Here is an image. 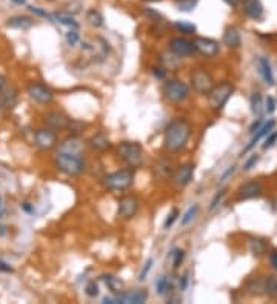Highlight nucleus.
Returning a JSON list of instances; mask_svg holds the SVG:
<instances>
[{"instance_id": "1", "label": "nucleus", "mask_w": 277, "mask_h": 304, "mask_svg": "<svg viewBox=\"0 0 277 304\" xmlns=\"http://www.w3.org/2000/svg\"><path fill=\"white\" fill-rule=\"evenodd\" d=\"M190 137H191V126L188 121L182 118L174 120L168 125L165 131V137H163L165 149L170 152H179L188 143Z\"/></svg>"}, {"instance_id": "2", "label": "nucleus", "mask_w": 277, "mask_h": 304, "mask_svg": "<svg viewBox=\"0 0 277 304\" xmlns=\"http://www.w3.org/2000/svg\"><path fill=\"white\" fill-rule=\"evenodd\" d=\"M56 168L68 177L80 175L85 171V160L79 154H70V152H59L56 156Z\"/></svg>"}, {"instance_id": "3", "label": "nucleus", "mask_w": 277, "mask_h": 304, "mask_svg": "<svg viewBox=\"0 0 277 304\" xmlns=\"http://www.w3.org/2000/svg\"><path fill=\"white\" fill-rule=\"evenodd\" d=\"M134 181V171L133 169H120L113 174H108L103 178V186L111 192H122L127 191Z\"/></svg>"}, {"instance_id": "4", "label": "nucleus", "mask_w": 277, "mask_h": 304, "mask_svg": "<svg viewBox=\"0 0 277 304\" xmlns=\"http://www.w3.org/2000/svg\"><path fill=\"white\" fill-rule=\"evenodd\" d=\"M119 157L130 168H139L143 163V147L137 141H123L117 146Z\"/></svg>"}, {"instance_id": "5", "label": "nucleus", "mask_w": 277, "mask_h": 304, "mask_svg": "<svg viewBox=\"0 0 277 304\" xmlns=\"http://www.w3.org/2000/svg\"><path fill=\"white\" fill-rule=\"evenodd\" d=\"M188 86L185 85L182 80H168L163 85V96L168 102L171 103H182L188 99Z\"/></svg>"}, {"instance_id": "6", "label": "nucleus", "mask_w": 277, "mask_h": 304, "mask_svg": "<svg viewBox=\"0 0 277 304\" xmlns=\"http://www.w3.org/2000/svg\"><path fill=\"white\" fill-rule=\"evenodd\" d=\"M233 91H234L233 85L227 83V82L220 83L217 86H212V89L208 93L209 94V106L215 111L222 109L227 105V102L230 100Z\"/></svg>"}, {"instance_id": "7", "label": "nucleus", "mask_w": 277, "mask_h": 304, "mask_svg": "<svg viewBox=\"0 0 277 304\" xmlns=\"http://www.w3.org/2000/svg\"><path fill=\"white\" fill-rule=\"evenodd\" d=\"M82 51L86 52L88 57H91L92 62L100 63V62H103V60L108 57L109 46H108V43L103 39L97 37V39L92 40V43H88V42L82 43Z\"/></svg>"}, {"instance_id": "8", "label": "nucleus", "mask_w": 277, "mask_h": 304, "mask_svg": "<svg viewBox=\"0 0 277 304\" xmlns=\"http://www.w3.org/2000/svg\"><path fill=\"white\" fill-rule=\"evenodd\" d=\"M191 85L199 94H208L214 86V80L208 71L197 68L191 74Z\"/></svg>"}, {"instance_id": "9", "label": "nucleus", "mask_w": 277, "mask_h": 304, "mask_svg": "<svg viewBox=\"0 0 277 304\" xmlns=\"http://www.w3.org/2000/svg\"><path fill=\"white\" fill-rule=\"evenodd\" d=\"M26 93H28V96L31 99H33L39 105H49L52 102V99H54L52 91L48 86L42 85V83H31V85H28Z\"/></svg>"}, {"instance_id": "10", "label": "nucleus", "mask_w": 277, "mask_h": 304, "mask_svg": "<svg viewBox=\"0 0 277 304\" xmlns=\"http://www.w3.org/2000/svg\"><path fill=\"white\" fill-rule=\"evenodd\" d=\"M139 210V200L136 197H123L119 200V207H117V215L123 220H131L136 217Z\"/></svg>"}, {"instance_id": "11", "label": "nucleus", "mask_w": 277, "mask_h": 304, "mask_svg": "<svg viewBox=\"0 0 277 304\" xmlns=\"http://www.w3.org/2000/svg\"><path fill=\"white\" fill-rule=\"evenodd\" d=\"M170 49L174 55H177L179 58H183V57H190L194 54L196 48H194V43L183 39V37H174L170 40Z\"/></svg>"}, {"instance_id": "12", "label": "nucleus", "mask_w": 277, "mask_h": 304, "mask_svg": "<svg viewBox=\"0 0 277 304\" xmlns=\"http://www.w3.org/2000/svg\"><path fill=\"white\" fill-rule=\"evenodd\" d=\"M45 121L46 125L51 126L52 129H68L71 128L73 120L60 111H51L45 115Z\"/></svg>"}, {"instance_id": "13", "label": "nucleus", "mask_w": 277, "mask_h": 304, "mask_svg": "<svg viewBox=\"0 0 277 304\" xmlns=\"http://www.w3.org/2000/svg\"><path fill=\"white\" fill-rule=\"evenodd\" d=\"M194 48L197 52H200L205 57H214L220 52V46L219 43L212 40V39H206V37H197L194 42Z\"/></svg>"}, {"instance_id": "14", "label": "nucleus", "mask_w": 277, "mask_h": 304, "mask_svg": "<svg viewBox=\"0 0 277 304\" xmlns=\"http://www.w3.org/2000/svg\"><path fill=\"white\" fill-rule=\"evenodd\" d=\"M34 141H36L37 147H40L43 150H49L57 144V135L51 129H45V128L37 129L34 132Z\"/></svg>"}, {"instance_id": "15", "label": "nucleus", "mask_w": 277, "mask_h": 304, "mask_svg": "<svg viewBox=\"0 0 277 304\" xmlns=\"http://www.w3.org/2000/svg\"><path fill=\"white\" fill-rule=\"evenodd\" d=\"M193 174H194V165L187 163V165H182L176 169L173 180L179 188H185L187 185H190V181L193 180Z\"/></svg>"}, {"instance_id": "16", "label": "nucleus", "mask_w": 277, "mask_h": 304, "mask_svg": "<svg viewBox=\"0 0 277 304\" xmlns=\"http://www.w3.org/2000/svg\"><path fill=\"white\" fill-rule=\"evenodd\" d=\"M117 296V302L123 304H142L148 299V290L146 289H134L130 292H122Z\"/></svg>"}, {"instance_id": "17", "label": "nucleus", "mask_w": 277, "mask_h": 304, "mask_svg": "<svg viewBox=\"0 0 277 304\" xmlns=\"http://www.w3.org/2000/svg\"><path fill=\"white\" fill-rule=\"evenodd\" d=\"M242 11L245 16H248L253 20H262L263 19V5L260 0H240Z\"/></svg>"}, {"instance_id": "18", "label": "nucleus", "mask_w": 277, "mask_h": 304, "mask_svg": "<svg viewBox=\"0 0 277 304\" xmlns=\"http://www.w3.org/2000/svg\"><path fill=\"white\" fill-rule=\"evenodd\" d=\"M263 192V188L257 181H250V183H245L239 188V198L240 200H251L260 197Z\"/></svg>"}, {"instance_id": "19", "label": "nucleus", "mask_w": 277, "mask_h": 304, "mask_svg": "<svg viewBox=\"0 0 277 304\" xmlns=\"http://www.w3.org/2000/svg\"><path fill=\"white\" fill-rule=\"evenodd\" d=\"M17 103V91L16 88H2L0 89V105L4 109H13Z\"/></svg>"}, {"instance_id": "20", "label": "nucleus", "mask_w": 277, "mask_h": 304, "mask_svg": "<svg viewBox=\"0 0 277 304\" xmlns=\"http://www.w3.org/2000/svg\"><path fill=\"white\" fill-rule=\"evenodd\" d=\"M257 68H259V72L263 77L265 83L272 86L274 85V75H272V69H271V65H269L266 57H259L257 58Z\"/></svg>"}, {"instance_id": "21", "label": "nucleus", "mask_w": 277, "mask_h": 304, "mask_svg": "<svg viewBox=\"0 0 277 304\" xmlns=\"http://www.w3.org/2000/svg\"><path fill=\"white\" fill-rule=\"evenodd\" d=\"M83 150V144H82V140L77 138V137H71V138H67L64 143L60 144V152H70V154H79Z\"/></svg>"}, {"instance_id": "22", "label": "nucleus", "mask_w": 277, "mask_h": 304, "mask_svg": "<svg viewBox=\"0 0 277 304\" xmlns=\"http://www.w3.org/2000/svg\"><path fill=\"white\" fill-rule=\"evenodd\" d=\"M33 25H34V20L28 16H14V17L8 19V22H7V26L14 28V29H29Z\"/></svg>"}, {"instance_id": "23", "label": "nucleus", "mask_w": 277, "mask_h": 304, "mask_svg": "<svg viewBox=\"0 0 277 304\" xmlns=\"http://www.w3.org/2000/svg\"><path fill=\"white\" fill-rule=\"evenodd\" d=\"M274 125H275V120H269L268 123H265L262 128H259L257 129V134L251 138V141H250V144L245 147V150L243 152H248V150H251L254 146H256V143L262 138V137H265V135H268L271 131H272V128H274Z\"/></svg>"}, {"instance_id": "24", "label": "nucleus", "mask_w": 277, "mask_h": 304, "mask_svg": "<svg viewBox=\"0 0 277 304\" xmlns=\"http://www.w3.org/2000/svg\"><path fill=\"white\" fill-rule=\"evenodd\" d=\"M240 42H242V37L236 28H228L224 33V43L228 48H237V46H240Z\"/></svg>"}, {"instance_id": "25", "label": "nucleus", "mask_w": 277, "mask_h": 304, "mask_svg": "<svg viewBox=\"0 0 277 304\" xmlns=\"http://www.w3.org/2000/svg\"><path fill=\"white\" fill-rule=\"evenodd\" d=\"M100 280L106 284V287L114 293V295H120L123 292V281L117 277L113 275H102Z\"/></svg>"}, {"instance_id": "26", "label": "nucleus", "mask_w": 277, "mask_h": 304, "mask_svg": "<svg viewBox=\"0 0 277 304\" xmlns=\"http://www.w3.org/2000/svg\"><path fill=\"white\" fill-rule=\"evenodd\" d=\"M52 20L60 23V25H65V26H70V28H77V22L74 20V16L70 14V13H54L52 14Z\"/></svg>"}, {"instance_id": "27", "label": "nucleus", "mask_w": 277, "mask_h": 304, "mask_svg": "<svg viewBox=\"0 0 277 304\" xmlns=\"http://www.w3.org/2000/svg\"><path fill=\"white\" fill-rule=\"evenodd\" d=\"M89 146H91L92 149H96V150H106L111 144H109V140H108L106 135H103V134H96L94 137L89 140Z\"/></svg>"}, {"instance_id": "28", "label": "nucleus", "mask_w": 277, "mask_h": 304, "mask_svg": "<svg viewBox=\"0 0 277 304\" xmlns=\"http://www.w3.org/2000/svg\"><path fill=\"white\" fill-rule=\"evenodd\" d=\"M86 22L88 25H91L92 28H100L103 25V16L100 14V11L97 10H89L86 13Z\"/></svg>"}, {"instance_id": "29", "label": "nucleus", "mask_w": 277, "mask_h": 304, "mask_svg": "<svg viewBox=\"0 0 277 304\" xmlns=\"http://www.w3.org/2000/svg\"><path fill=\"white\" fill-rule=\"evenodd\" d=\"M199 4V0H174V5L182 13H191Z\"/></svg>"}, {"instance_id": "30", "label": "nucleus", "mask_w": 277, "mask_h": 304, "mask_svg": "<svg viewBox=\"0 0 277 304\" xmlns=\"http://www.w3.org/2000/svg\"><path fill=\"white\" fill-rule=\"evenodd\" d=\"M263 290L268 296L277 299V277H269L265 283H263Z\"/></svg>"}, {"instance_id": "31", "label": "nucleus", "mask_w": 277, "mask_h": 304, "mask_svg": "<svg viewBox=\"0 0 277 304\" xmlns=\"http://www.w3.org/2000/svg\"><path fill=\"white\" fill-rule=\"evenodd\" d=\"M197 214H199V204L191 206V207L183 214V217H182V226H188V224H191V223L194 221V218H196Z\"/></svg>"}, {"instance_id": "32", "label": "nucleus", "mask_w": 277, "mask_h": 304, "mask_svg": "<svg viewBox=\"0 0 277 304\" xmlns=\"http://www.w3.org/2000/svg\"><path fill=\"white\" fill-rule=\"evenodd\" d=\"M168 290H171V283L168 281L167 277H160L156 280V292L159 295H165Z\"/></svg>"}, {"instance_id": "33", "label": "nucleus", "mask_w": 277, "mask_h": 304, "mask_svg": "<svg viewBox=\"0 0 277 304\" xmlns=\"http://www.w3.org/2000/svg\"><path fill=\"white\" fill-rule=\"evenodd\" d=\"M251 111H253V114L254 115H259L260 114V111H262V97H260V94L259 93H254L253 96H251Z\"/></svg>"}, {"instance_id": "34", "label": "nucleus", "mask_w": 277, "mask_h": 304, "mask_svg": "<svg viewBox=\"0 0 277 304\" xmlns=\"http://www.w3.org/2000/svg\"><path fill=\"white\" fill-rule=\"evenodd\" d=\"M65 39H67V43L73 48V46H76L79 42H80V36H79V31H77V28H71L70 31L65 34Z\"/></svg>"}, {"instance_id": "35", "label": "nucleus", "mask_w": 277, "mask_h": 304, "mask_svg": "<svg viewBox=\"0 0 277 304\" xmlns=\"http://www.w3.org/2000/svg\"><path fill=\"white\" fill-rule=\"evenodd\" d=\"M180 33H183V34H194L196 33V25H193V23H187V22H177L176 25H174Z\"/></svg>"}, {"instance_id": "36", "label": "nucleus", "mask_w": 277, "mask_h": 304, "mask_svg": "<svg viewBox=\"0 0 277 304\" xmlns=\"http://www.w3.org/2000/svg\"><path fill=\"white\" fill-rule=\"evenodd\" d=\"M171 260H173V267H174V269L180 267L182 261L185 260V252L180 251V249L173 251V252H171Z\"/></svg>"}, {"instance_id": "37", "label": "nucleus", "mask_w": 277, "mask_h": 304, "mask_svg": "<svg viewBox=\"0 0 277 304\" xmlns=\"http://www.w3.org/2000/svg\"><path fill=\"white\" fill-rule=\"evenodd\" d=\"M85 293L89 296V298H96L99 295V286L96 281H89L85 287Z\"/></svg>"}, {"instance_id": "38", "label": "nucleus", "mask_w": 277, "mask_h": 304, "mask_svg": "<svg viewBox=\"0 0 277 304\" xmlns=\"http://www.w3.org/2000/svg\"><path fill=\"white\" fill-rule=\"evenodd\" d=\"M250 249H251V252H253L254 255H260V254H263V251H265V245H263L262 241H259V240H251Z\"/></svg>"}, {"instance_id": "39", "label": "nucleus", "mask_w": 277, "mask_h": 304, "mask_svg": "<svg viewBox=\"0 0 277 304\" xmlns=\"http://www.w3.org/2000/svg\"><path fill=\"white\" fill-rule=\"evenodd\" d=\"M152 264H154V260H152V258H148L146 263H145V266H143V269H142V272H140V275H139V281H143V280L148 277L149 270L152 269Z\"/></svg>"}, {"instance_id": "40", "label": "nucleus", "mask_w": 277, "mask_h": 304, "mask_svg": "<svg viewBox=\"0 0 277 304\" xmlns=\"http://www.w3.org/2000/svg\"><path fill=\"white\" fill-rule=\"evenodd\" d=\"M177 217H179V210H177V209H173L171 214H168V217H167V220H165L163 227H165V229H170V227L174 224V221L177 220Z\"/></svg>"}, {"instance_id": "41", "label": "nucleus", "mask_w": 277, "mask_h": 304, "mask_svg": "<svg viewBox=\"0 0 277 304\" xmlns=\"http://www.w3.org/2000/svg\"><path fill=\"white\" fill-rule=\"evenodd\" d=\"M29 8V11L31 13H34L36 16H40V17H46V19H49L51 22H52V16H49L46 11H43V10H40L39 7H28Z\"/></svg>"}, {"instance_id": "42", "label": "nucleus", "mask_w": 277, "mask_h": 304, "mask_svg": "<svg viewBox=\"0 0 277 304\" xmlns=\"http://www.w3.org/2000/svg\"><path fill=\"white\" fill-rule=\"evenodd\" d=\"M265 105H266V106H265V111H266L268 114H272V112L275 111V100H274L272 97H268Z\"/></svg>"}, {"instance_id": "43", "label": "nucleus", "mask_w": 277, "mask_h": 304, "mask_svg": "<svg viewBox=\"0 0 277 304\" xmlns=\"http://www.w3.org/2000/svg\"><path fill=\"white\" fill-rule=\"evenodd\" d=\"M257 162H259V156H257V154H254V156H253V157H251V159H250L248 162L245 163L243 169H245V171H250V169H253V166H254V165H256Z\"/></svg>"}, {"instance_id": "44", "label": "nucleus", "mask_w": 277, "mask_h": 304, "mask_svg": "<svg viewBox=\"0 0 277 304\" xmlns=\"http://www.w3.org/2000/svg\"><path fill=\"white\" fill-rule=\"evenodd\" d=\"M275 140H277V132H272V134H269V137L265 140V143H263V149H268V147H271L274 143H275Z\"/></svg>"}, {"instance_id": "45", "label": "nucleus", "mask_w": 277, "mask_h": 304, "mask_svg": "<svg viewBox=\"0 0 277 304\" xmlns=\"http://www.w3.org/2000/svg\"><path fill=\"white\" fill-rule=\"evenodd\" d=\"M224 195H225V191H220L219 194H215V197L212 198V201H211V204H209V209L217 207V203H220V200H222Z\"/></svg>"}, {"instance_id": "46", "label": "nucleus", "mask_w": 277, "mask_h": 304, "mask_svg": "<svg viewBox=\"0 0 277 304\" xmlns=\"http://www.w3.org/2000/svg\"><path fill=\"white\" fill-rule=\"evenodd\" d=\"M0 272H5V273H10V272H13V267L8 264V263H5V261H2L0 260Z\"/></svg>"}, {"instance_id": "47", "label": "nucleus", "mask_w": 277, "mask_h": 304, "mask_svg": "<svg viewBox=\"0 0 277 304\" xmlns=\"http://www.w3.org/2000/svg\"><path fill=\"white\" fill-rule=\"evenodd\" d=\"M269 263H271V266L277 270V251H272V252L269 254Z\"/></svg>"}, {"instance_id": "48", "label": "nucleus", "mask_w": 277, "mask_h": 304, "mask_svg": "<svg viewBox=\"0 0 277 304\" xmlns=\"http://www.w3.org/2000/svg\"><path fill=\"white\" fill-rule=\"evenodd\" d=\"M234 169H236L234 166H230V168L227 169V172H225V174H224V175L220 177V181H225V180H227V178H228V177H230V175H231V174L234 172Z\"/></svg>"}, {"instance_id": "49", "label": "nucleus", "mask_w": 277, "mask_h": 304, "mask_svg": "<svg viewBox=\"0 0 277 304\" xmlns=\"http://www.w3.org/2000/svg\"><path fill=\"white\" fill-rule=\"evenodd\" d=\"M262 121H263L262 118H259L257 121H254V123H253V126L250 128V132H256V131H257L259 128H260V125H262Z\"/></svg>"}, {"instance_id": "50", "label": "nucleus", "mask_w": 277, "mask_h": 304, "mask_svg": "<svg viewBox=\"0 0 277 304\" xmlns=\"http://www.w3.org/2000/svg\"><path fill=\"white\" fill-rule=\"evenodd\" d=\"M187 283H188V277H187V275H183V280L180 281V289H182V290L187 289Z\"/></svg>"}, {"instance_id": "51", "label": "nucleus", "mask_w": 277, "mask_h": 304, "mask_svg": "<svg viewBox=\"0 0 277 304\" xmlns=\"http://www.w3.org/2000/svg\"><path fill=\"white\" fill-rule=\"evenodd\" d=\"M225 2H227L230 7H233V8H234V7H237V5L240 4V0H225Z\"/></svg>"}, {"instance_id": "52", "label": "nucleus", "mask_w": 277, "mask_h": 304, "mask_svg": "<svg viewBox=\"0 0 277 304\" xmlns=\"http://www.w3.org/2000/svg\"><path fill=\"white\" fill-rule=\"evenodd\" d=\"M22 207H23L26 212H33V207L29 206V203H23V204H22Z\"/></svg>"}, {"instance_id": "53", "label": "nucleus", "mask_w": 277, "mask_h": 304, "mask_svg": "<svg viewBox=\"0 0 277 304\" xmlns=\"http://www.w3.org/2000/svg\"><path fill=\"white\" fill-rule=\"evenodd\" d=\"M14 5H26V0H11Z\"/></svg>"}, {"instance_id": "54", "label": "nucleus", "mask_w": 277, "mask_h": 304, "mask_svg": "<svg viewBox=\"0 0 277 304\" xmlns=\"http://www.w3.org/2000/svg\"><path fill=\"white\" fill-rule=\"evenodd\" d=\"M154 75H156V77H159V79H162V77L165 75V72H162V71L156 69V71H154Z\"/></svg>"}, {"instance_id": "55", "label": "nucleus", "mask_w": 277, "mask_h": 304, "mask_svg": "<svg viewBox=\"0 0 277 304\" xmlns=\"http://www.w3.org/2000/svg\"><path fill=\"white\" fill-rule=\"evenodd\" d=\"M4 86H5V77L0 74V89H2Z\"/></svg>"}, {"instance_id": "56", "label": "nucleus", "mask_w": 277, "mask_h": 304, "mask_svg": "<svg viewBox=\"0 0 277 304\" xmlns=\"http://www.w3.org/2000/svg\"><path fill=\"white\" fill-rule=\"evenodd\" d=\"M2 212H4V204H2V198H0V218H2Z\"/></svg>"}, {"instance_id": "57", "label": "nucleus", "mask_w": 277, "mask_h": 304, "mask_svg": "<svg viewBox=\"0 0 277 304\" xmlns=\"http://www.w3.org/2000/svg\"><path fill=\"white\" fill-rule=\"evenodd\" d=\"M2 112H4V108H2V105H0V115H2Z\"/></svg>"}, {"instance_id": "58", "label": "nucleus", "mask_w": 277, "mask_h": 304, "mask_svg": "<svg viewBox=\"0 0 277 304\" xmlns=\"http://www.w3.org/2000/svg\"><path fill=\"white\" fill-rule=\"evenodd\" d=\"M48 2H57V0H48Z\"/></svg>"}]
</instances>
